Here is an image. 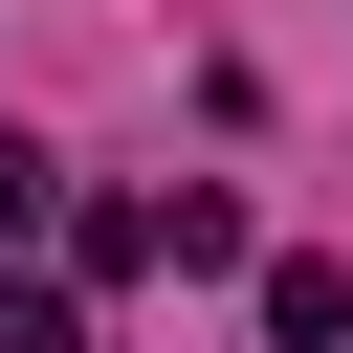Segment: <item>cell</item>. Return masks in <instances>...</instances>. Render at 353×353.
<instances>
[{"label":"cell","instance_id":"3","mask_svg":"<svg viewBox=\"0 0 353 353\" xmlns=\"http://www.w3.org/2000/svg\"><path fill=\"white\" fill-rule=\"evenodd\" d=\"M44 221H66V176H44L22 132H0V243H44Z\"/></svg>","mask_w":353,"mask_h":353},{"label":"cell","instance_id":"4","mask_svg":"<svg viewBox=\"0 0 353 353\" xmlns=\"http://www.w3.org/2000/svg\"><path fill=\"white\" fill-rule=\"evenodd\" d=\"M0 353H88V331H66V287H0Z\"/></svg>","mask_w":353,"mask_h":353},{"label":"cell","instance_id":"1","mask_svg":"<svg viewBox=\"0 0 353 353\" xmlns=\"http://www.w3.org/2000/svg\"><path fill=\"white\" fill-rule=\"evenodd\" d=\"M154 265H176V287H221V265H243V199H221V176H176V199H154Z\"/></svg>","mask_w":353,"mask_h":353},{"label":"cell","instance_id":"2","mask_svg":"<svg viewBox=\"0 0 353 353\" xmlns=\"http://www.w3.org/2000/svg\"><path fill=\"white\" fill-rule=\"evenodd\" d=\"M265 331H287V353H331V331H353V265H309V243H287V265H265Z\"/></svg>","mask_w":353,"mask_h":353}]
</instances>
